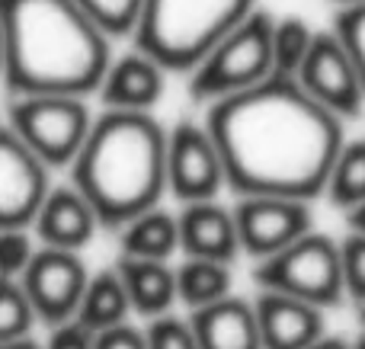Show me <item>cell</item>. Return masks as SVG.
<instances>
[{
    "mask_svg": "<svg viewBox=\"0 0 365 349\" xmlns=\"http://www.w3.org/2000/svg\"><path fill=\"white\" fill-rule=\"evenodd\" d=\"M237 196L317 199L343 151V119L317 103L298 77L272 74L221 96L205 119Z\"/></svg>",
    "mask_w": 365,
    "mask_h": 349,
    "instance_id": "1",
    "label": "cell"
},
{
    "mask_svg": "<svg viewBox=\"0 0 365 349\" xmlns=\"http://www.w3.org/2000/svg\"><path fill=\"white\" fill-rule=\"evenodd\" d=\"M6 32V87L16 96L100 90L109 64V36L77 0H0Z\"/></svg>",
    "mask_w": 365,
    "mask_h": 349,
    "instance_id": "2",
    "label": "cell"
},
{
    "mask_svg": "<svg viewBox=\"0 0 365 349\" xmlns=\"http://www.w3.org/2000/svg\"><path fill=\"white\" fill-rule=\"evenodd\" d=\"M170 135L151 113L106 109L93 119L74 157V186L90 199L103 228H125L132 218L158 209L167 189Z\"/></svg>",
    "mask_w": 365,
    "mask_h": 349,
    "instance_id": "3",
    "label": "cell"
},
{
    "mask_svg": "<svg viewBox=\"0 0 365 349\" xmlns=\"http://www.w3.org/2000/svg\"><path fill=\"white\" fill-rule=\"evenodd\" d=\"M253 13V0H145L135 45L167 71H192Z\"/></svg>",
    "mask_w": 365,
    "mask_h": 349,
    "instance_id": "4",
    "label": "cell"
},
{
    "mask_svg": "<svg viewBox=\"0 0 365 349\" xmlns=\"http://www.w3.org/2000/svg\"><path fill=\"white\" fill-rule=\"evenodd\" d=\"M272 23L263 10H253L244 23H237L199 64L192 68L189 93L195 100H221L257 87L259 80L276 74L272 61Z\"/></svg>",
    "mask_w": 365,
    "mask_h": 349,
    "instance_id": "5",
    "label": "cell"
},
{
    "mask_svg": "<svg viewBox=\"0 0 365 349\" xmlns=\"http://www.w3.org/2000/svg\"><path fill=\"white\" fill-rule=\"evenodd\" d=\"M253 282L259 288L295 295L311 305L334 308L346 295L343 250L340 244H334V237L308 231L285 250L259 260V266L253 269Z\"/></svg>",
    "mask_w": 365,
    "mask_h": 349,
    "instance_id": "6",
    "label": "cell"
},
{
    "mask_svg": "<svg viewBox=\"0 0 365 349\" xmlns=\"http://www.w3.org/2000/svg\"><path fill=\"white\" fill-rule=\"evenodd\" d=\"M10 125L48 167L74 164L93 128L83 96L32 93L10 103Z\"/></svg>",
    "mask_w": 365,
    "mask_h": 349,
    "instance_id": "7",
    "label": "cell"
},
{
    "mask_svg": "<svg viewBox=\"0 0 365 349\" xmlns=\"http://www.w3.org/2000/svg\"><path fill=\"white\" fill-rule=\"evenodd\" d=\"M19 282H23L38 321L55 327L77 318L83 292L90 286V273L83 266V260L77 256V250L48 247L45 244L42 250H36V256L26 266Z\"/></svg>",
    "mask_w": 365,
    "mask_h": 349,
    "instance_id": "8",
    "label": "cell"
},
{
    "mask_svg": "<svg viewBox=\"0 0 365 349\" xmlns=\"http://www.w3.org/2000/svg\"><path fill=\"white\" fill-rule=\"evenodd\" d=\"M227 186L225 160H221L218 141L212 138L208 125L180 122L167 141V189L186 202L218 199Z\"/></svg>",
    "mask_w": 365,
    "mask_h": 349,
    "instance_id": "9",
    "label": "cell"
},
{
    "mask_svg": "<svg viewBox=\"0 0 365 349\" xmlns=\"http://www.w3.org/2000/svg\"><path fill=\"white\" fill-rule=\"evenodd\" d=\"M48 192V164L10 122L0 125V228H29Z\"/></svg>",
    "mask_w": 365,
    "mask_h": 349,
    "instance_id": "10",
    "label": "cell"
},
{
    "mask_svg": "<svg viewBox=\"0 0 365 349\" xmlns=\"http://www.w3.org/2000/svg\"><path fill=\"white\" fill-rule=\"evenodd\" d=\"M295 77L317 103H324L340 119H353L362 113L365 83L359 64L353 61L349 48L336 32H317L314 45H311L308 58Z\"/></svg>",
    "mask_w": 365,
    "mask_h": 349,
    "instance_id": "11",
    "label": "cell"
},
{
    "mask_svg": "<svg viewBox=\"0 0 365 349\" xmlns=\"http://www.w3.org/2000/svg\"><path fill=\"white\" fill-rule=\"evenodd\" d=\"M240 250L257 260L285 250L311 231V209L304 199L289 196H240L234 205Z\"/></svg>",
    "mask_w": 365,
    "mask_h": 349,
    "instance_id": "12",
    "label": "cell"
},
{
    "mask_svg": "<svg viewBox=\"0 0 365 349\" xmlns=\"http://www.w3.org/2000/svg\"><path fill=\"white\" fill-rule=\"evenodd\" d=\"M257 321L263 349H308L324 337V308L272 288H259Z\"/></svg>",
    "mask_w": 365,
    "mask_h": 349,
    "instance_id": "13",
    "label": "cell"
},
{
    "mask_svg": "<svg viewBox=\"0 0 365 349\" xmlns=\"http://www.w3.org/2000/svg\"><path fill=\"white\" fill-rule=\"evenodd\" d=\"M180 250L186 256L231 263L240 254V234L234 209L227 212L215 199L186 202L180 212Z\"/></svg>",
    "mask_w": 365,
    "mask_h": 349,
    "instance_id": "14",
    "label": "cell"
},
{
    "mask_svg": "<svg viewBox=\"0 0 365 349\" xmlns=\"http://www.w3.org/2000/svg\"><path fill=\"white\" fill-rule=\"evenodd\" d=\"M32 228H36V234L42 237V244H48V247L81 250L83 244L93 237V231L100 228V215H96L90 199L83 196L74 183L51 186V192L45 196Z\"/></svg>",
    "mask_w": 365,
    "mask_h": 349,
    "instance_id": "15",
    "label": "cell"
},
{
    "mask_svg": "<svg viewBox=\"0 0 365 349\" xmlns=\"http://www.w3.org/2000/svg\"><path fill=\"white\" fill-rule=\"evenodd\" d=\"M167 68L135 48L132 55H122L109 64L106 77L100 83V100L106 109H128V113H151L154 103L164 93Z\"/></svg>",
    "mask_w": 365,
    "mask_h": 349,
    "instance_id": "16",
    "label": "cell"
},
{
    "mask_svg": "<svg viewBox=\"0 0 365 349\" xmlns=\"http://www.w3.org/2000/svg\"><path fill=\"white\" fill-rule=\"evenodd\" d=\"M189 321H192L199 349H263L253 301L225 295L205 308H195Z\"/></svg>",
    "mask_w": 365,
    "mask_h": 349,
    "instance_id": "17",
    "label": "cell"
},
{
    "mask_svg": "<svg viewBox=\"0 0 365 349\" xmlns=\"http://www.w3.org/2000/svg\"><path fill=\"white\" fill-rule=\"evenodd\" d=\"M119 273L125 279L128 298H132V311L141 318H160L170 314V308L180 301L177 288V269L170 260H141V256H119Z\"/></svg>",
    "mask_w": 365,
    "mask_h": 349,
    "instance_id": "18",
    "label": "cell"
},
{
    "mask_svg": "<svg viewBox=\"0 0 365 349\" xmlns=\"http://www.w3.org/2000/svg\"><path fill=\"white\" fill-rule=\"evenodd\" d=\"M128 314H132V298H128V288L119 266L90 276V286L83 292L77 321L83 327H90L93 333H100V330H109V327L125 324Z\"/></svg>",
    "mask_w": 365,
    "mask_h": 349,
    "instance_id": "19",
    "label": "cell"
},
{
    "mask_svg": "<svg viewBox=\"0 0 365 349\" xmlns=\"http://www.w3.org/2000/svg\"><path fill=\"white\" fill-rule=\"evenodd\" d=\"M122 254L141 260H170L180 250V215L151 209L122 228Z\"/></svg>",
    "mask_w": 365,
    "mask_h": 349,
    "instance_id": "20",
    "label": "cell"
},
{
    "mask_svg": "<svg viewBox=\"0 0 365 349\" xmlns=\"http://www.w3.org/2000/svg\"><path fill=\"white\" fill-rule=\"evenodd\" d=\"M177 288L180 301L195 308H205L212 301L231 295V269L221 260H202V256H186V263L177 266Z\"/></svg>",
    "mask_w": 365,
    "mask_h": 349,
    "instance_id": "21",
    "label": "cell"
},
{
    "mask_svg": "<svg viewBox=\"0 0 365 349\" xmlns=\"http://www.w3.org/2000/svg\"><path fill=\"white\" fill-rule=\"evenodd\" d=\"M327 196L336 209L346 212H353L356 205L365 202V141L343 145L327 179Z\"/></svg>",
    "mask_w": 365,
    "mask_h": 349,
    "instance_id": "22",
    "label": "cell"
},
{
    "mask_svg": "<svg viewBox=\"0 0 365 349\" xmlns=\"http://www.w3.org/2000/svg\"><path fill=\"white\" fill-rule=\"evenodd\" d=\"M317 32L304 23L302 16H282L272 23V61H276V74L295 77L302 71L304 58H308L311 45H314Z\"/></svg>",
    "mask_w": 365,
    "mask_h": 349,
    "instance_id": "23",
    "label": "cell"
},
{
    "mask_svg": "<svg viewBox=\"0 0 365 349\" xmlns=\"http://www.w3.org/2000/svg\"><path fill=\"white\" fill-rule=\"evenodd\" d=\"M38 321L29 295L19 279H0V343L29 337L32 324Z\"/></svg>",
    "mask_w": 365,
    "mask_h": 349,
    "instance_id": "24",
    "label": "cell"
},
{
    "mask_svg": "<svg viewBox=\"0 0 365 349\" xmlns=\"http://www.w3.org/2000/svg\"><path fill=\"white\" fill-rule=\"evenodd\" d=\"M77 4L109 38L135 36L141 23V10H145V0H77Z\"/></svg>",
    "mask_w": 365,
    "mask_h": 349,
    "instance_id": "25",
    "label": "cell"
},
{
    "mask_svg": "<svg viewBox=\"0 0 365 349\" xmlns=\"http://www.w3.org/2000/svg\"><path fill=\"white\" fill-rule=\"evenodd\" d=\"M36 256L26 228H0V279H23Z\"/></svg>",
    "mask_w": 365,
    "mask_h": 349,
    "instance_id": "26",
    "label": "cell"
},
{
    "mask_svg": "<svg viewBox=\"0 0 365 349\" xmlns=\"http://www.w3.org/2000/svg\"><path fill=\"white\" fill-rule=\"evenodd\" d=\"M145 333H148V346L151 349H199L192 321H180L173 314L151 318Z\"/></svg>",
    "mask_w": 365,
    "mask_h": 349,
    "instance_id": "27",
    "label": "cell"
},
{
    "mask_svg": "<svg viewBox=\"0 0 365 349\" xmlns=\"http://www.w3.org/2000/svg\"><path fill=\"white\" fill-rule=\"evenodd\" d=\"M334 32L343 38V45L349 48L353 61L359 64V74L365 83V4H353V6H340L334 19Z\"/></svg>",
    "mask_w": 365,
    "mask_h": 349,
    "instance_id": "28",
    "label": "cell"
},
{
    "mask_svg": "<svg viewBox=\"0 0 365 349\" xmlns=\"http://www.w3.org/2000/svg\"><path fill=\"white\" fill-rule=\"evenodd\" d=\"M343 250V279H346V295H353L359 305H365V234L353 231L340 244Z\"/></svg>",
    "mask_w": 365,
    "mask_h": 349,
    "instance_id": "29",
    "label": "cell"
},
{
    "mask_svg": "<svg viewBox=\"0 0 365 349\" xmlns=\"http://www.w3.org/2000/svg\"><path fill=\"white\" fill-rule=\"evenodd\" d=\"M45 349H96V333L83 327L77 318L64 321V324L51 327V337Z\"/></svg>",
    "mask_w": 365,
    "mask_h": 349,
    "instance_id": "30",
    "label": "cell"
},
{
    "mask_svg": "<svg viewBox=\"0 0 365 349\" xmlns=\"http://www.w3.org/2000/svg\"><path fill=\"white\" fill-rule=\"evenodd\" d=\"M96 349H151V346H148V333L125 321L119 327L96 333Z\"/></svg>",
    "mask_w": 365,
    "mask_h": 349,
    "instance_id": "31",
    "label": "cell"
},
{
    "mask_svg": "<svg viewBox=\"0 0 365 349\" xmlns=\"http://www.w3.org/2000/svg\"><path fill=\"white\" fill-rule=\"evenodd\" d=\"M308 349H353L346 343V340H340V337H321L317 343H311Z\"/></svg>",
    "mask_w": 365,
    "mask_h": 349,
    "instance_id": "32",
    "label": "cell"
},
{
    "mask_svg": "<svg viewBox=\"0 0 365 349\" xmlns=\"http://www.w3.org/2000/svg\"><path fill=\"white\" fill-rule=\"evenodd\" d=\"M349 228H353V231H362V234H365V202L356 205V209L349 212Z\"/></svg>",
    "mask_w": 365,
    "mask_h": 349,
    "instance_id": "33",
    "label": "cell"
},
{
    "mask_svg": "<svg viewBox=\"0 0 365 349\" xmlns=\"http://www.w3.org/2000/svg\"><path fill=\"white\" fill-rule=\"evenodd\" d=\"M0 349H45V346H38L36 340L23 337V340H10V343H0Z\"/></svg>",
    "mask_w": 365,
    "mask_h": 349,
    "instance_id": "34",
    "label": "cell"
},
{
    "mask_svg": "<svg viewBox=\"0 0 365 349\" xmlns=\"http://www.w3.org/2000/svg\"><path fill=\"white\" fill-rule=\"evenodd\" d=\"M6 74V32H4V19H0V80Z\"/></svg>",
    "mask_w": 365,
    "mask_h": 349,
    "instance_id": "35",
    "label": "cell"
},
{
    "mask_svg": "<svg viewBox=\"0 0 365 349\" xmlns=\"http://www.w3.org/2000/svg\"><path fill=\"white\" fill-rule=\"evenodd\" d=\"M334 4H340V6H353V4H365V0H334Z\"/></svg>",
    "mask_w": 365,
    "mask_h": 349,
    "instance_id": "36",
    "label": "cell"
},
{
    "mask_svg": "<svg viewBox=\"0 0 365 349\" xmlns=\"http://www.w3.org/2000/svg\"><path fill=\"white\" fill-rule=\"evenodd\" d=\"M353 349H365V333H362V337H359V340H356V343H353Z\"/></svg>",
    "mask_w": 365,
    "mask_h": 349,
    "instance_id": "37",
    "label": "cell"
},
{
    "mask_svg": "<svg viewBox=\"0 0 365 349\" xmlns=\"http://www.w3.org/2000/svg\"><path fill=\"white\" fill-rule=\"evenodd\" d=\"M359 318H362V327H365V305H359Z\"/></svg>",
    "mask_w": 365,
    "mask_h": 349,
    "instance_id": "38",
    "label": "cell"
}]
</instances>
